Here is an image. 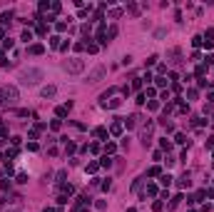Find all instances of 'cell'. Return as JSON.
Wrapping results in <instances>:
<instances>
[{
    "mask_svg": "<svg viewBox=\"0 0 214 212\" xmlns=\"http://www.w3.org/2000/svg\"><path fill=\"white\" fill-rule=\"evenodd\" d=\"M3 97H5V95H3V90H0V102H3Z\"/></svg>",
    "mask_w": 214,
    "mask_h": 212,
    "instance_id": "obj_45",
    "label": "cell"
},
{
    "mask_svg": "<svg viewBox=\"0 0 214 212\" xmlns=\"http://www.w3.org/2000/svg\"><path fill=\"white\" fill-rule=\"evenodd\" d=\"M105 152H107V155H115V152H117V145H115V142H107V145H105Z\"/></svg>",
    "mask_w": 214,
    "mask_h": 212,
    "instance_id": "obj_16",
    "label": "cell"
},
{
    "mask_svg": "<svg viewBox=\"0 0 214 212\" xmlns=\"http://www.w3.org/2000/svg\"><path fill=\"white\" fill-rule=\"evenodd\" d=\"M3 95H5V100H8V102L18 100V87H13V85H8V87H3Z\"/></svg>",
    "mask_w": 214,
    "mask_h": 212,
    "instance_id": "obj_4",
    "label": "cell"
},
{
    "mask_svg": "<svg viewBox=\"0 0 214 212\" xmlns=\"http://www.w3.org/2000/svg\"><path fill=\"white\" fill-rule=\"evenodd\" d=\"M65 70L72 73V75H80L82 70H85V60H82V58H67L65 60Z\"/></svg>",
    "mask_w": 214,
    "mask_h": 212,
    "instance_id": "obj_2",
    "label": "cell"
},
{
    "mask_svg": "<svg viewBox=\"0 0 214 212\" xmlns=\"http://www.w3.org/2000/svg\"><path fill=\"white\" fill-rule=\"evenodd\" d=\"M147 195L154 197V195H157V185H152V182H149V185H147Z\"/></svg>",
    "mask_w": 214,
    "mask_h": 212,
    "instance_id": "obj_29",
    "label": "cell"
},
{
    "mask_svg": "<svg viewBox=\"0 0 214 212\" xmlns=\"http://www.w3.org/2000/svg\"><path fill=\"white\" fill-rule=\"evenodd\" d=\"M144 100H147V95H144V93H140V95H137V100H135V102H137V105H144Z\"/></svg>",
    "mask_w": 214,
    "mask_h": 212,
    "instance_id": "obj_32",
    "label": "cell"
},
{
    "mask_svg": "<svg viewBox=\"0 0 214 212\" xmlns=\"http://www.w3.org/2000/svg\"><path fill=\"white\" fill-rule=\"evenodd\" d=\"M50 47H60V38H57V35H52V38H50Z\"/></svg>",
    "mask_w": 214,
    "mask_h": 212,
    "instance_id": "obj_28",
    "label": "cell"
},
{
    "mask_svg": "<svg viewBox=\"0 0 214 212\" xmlns=\"http://www.w3.org/2000/svg\"><path fill=\"white\" fill-rule=\"evenodd\" d=\"M177 185H179V187H189V175H187V172H184V175H182V177H179V180H177Z\"/></svg>",
    "mask_w": 214,
    "mask_h": 212,
    "instance_id": "obj_10",
    "label": "cell"
},
{
    "mask_svg": "<svg viewBox=\"0 0 214 212\" xmlns=\"http://www.w3.org/2000/svg\"><path fill=\"white\" fill-rule=\"evenodd\" d=\"M97 167H100L97 162H87V172H97Z\"/></svg>",
    "mask_w": 214,
    "mask_h": 212,
    "instance_id": "obj_30",
    "label": "cell"
},
{
    "mask_svg": "<svg viewBox=\"0 0 214 212\" xmlns=\"http://www.w3.org/2000/svg\"><path fill=\"white\" fill-rule=\"evenodd\" d=\"M152 210H154V212H162V210H164V202H162V200H154V202H152Z\"/></svg>",
    "mask_w": 214,
    "mask_h": 212,
    "instance_id": "obj_15",
    "label": "cell"
},
{
    "mask_svg": "<svg viewBox=\"0 0 214 212\" xmlns=\"http://www.w3.org/2000/svg\"><path fill=\"white\" fill-rule=\"evenodd\" d=\"M3 47H5V50H10V47H13V40L5 38V40H3Z\"/></svg>",
    "mask_w": 214,
    "mask_h": 212,
    "instance_id": "obj_39",
    "label": "cell"
},
{
    "mask_svg": "<svg viewBox=\"0 0 214 212\" xmlns=\"http://www.w3.org/2000/svg\"><path fill=\"white\" fill-rule=\"evenodd\" d=\"M179 202H182V195H174V197H172V202H169V207H177Z\"/></svg>",
    "mask_w": 214,
    "mask_h": 212,
    "instance_id": "obj_23",
    "label": "cell"
},
{
    "mask_svg": "<svg viewBox=\"0 0 214 212\" xmlns=\"http://www.w3.org/2000/svg\"><path fill=\"white\" fill-rule=\"evenodd\" d=\"M72 192H75V187H72V185H63V195H65V197H70Z\"/></svg>",
    "mask_w": 214,
    "mask_h": 212,
    "instance_id": "obj_19",
    "label": "cell"
},
{
    "mask_svg": "<svg viewBox=\"0 0 214 212\" xmlns=\"http://www.w3.org/2000/svg\"><path fill=\"white\" fill-rule=\"evenodd\" d=\"M18 182H20V185H25V182H27V175L20 172V175H18Z\"/></svg>",
    "mask_w": 214,
    "mask_h": 212,
    "instance_id": "obj_36",
    "label": "cell"
},
{
    "mask_svg": "<svg viewBox=\"0 0 214 212\" xmlns=\"http://www.w3.org/2000/svg\"><path fill=\"white\" fill-rule=\"evenodd\" d=\"M55 27H57V33H65V30H67V23H57Z\"/></svg>",
    "mask_w": 214,
    "mask_h": 212,
    "instance_id": "obj_37",
    "label": "cell"
},
{
    "mask_svg": "<svg viewBox=\"0 0 214 212\" xmlns=\"http://www.w3.org/2000/svg\"><path fill=\"white\" fill-rule=\"evenodd\" d=\"M212 167H214V165H212Z\"/></svg>",
    "mask_w": 214,
    "mask_h": 212,
    "instance_id": "obj_49",
    "label": "cell"
},
{
    "mask_svg": "<svg viewBox=\"0 0 214 212\" xmlns=\"http://www.w3.org/2000/svg\"><path fill=\"white\" fill-rule=\"evenodd\" d=\"M122 122H112V127H110V132H112V135H122Z\"/></svg>",
    "mask_w": 214,
    "mask_h": 212,
    "instance_id": "obj_8",
    "label": "cell"
},
{
    "mask_svg": "<svg viewBox=\"0 0 214 212\" xmlns=\"http://www.w3.org/2000/svg\"><path fill=\"white\" fill-rule=\"evenodd\" d=\"M55 93H57V87H55V85H45V87L40 90V95H43V97H52Z\"/></svg>",
    "mask_w": 214,
    "mask_h": 212,
    "instance_id": "obj_6",
    "label": "cell"
},
{
    "mask_svg": "<svg viewBox=\"0 0 214 212\" xmlns=\"http://www.w3.org/2000/svg\"><path fill=\"white\" fill-rule=\"evenodd\" d=\"M115 35H117V25H112V27H110V30H107V40H112Z\"/></svg>",
    "mask_w": 214,
    "mask_h": 212,
    "instance_id": "obj_27",
    "label": "cell"
},
{
    "mask_svg": "<svg viewBox=\"0 0 214 212\" xmlns=\"http://www.w3.org/2000/svg\"><path fill=\"white\" fill-rule=\"evenodd\" d=\"M160 145H162V150H167V152L172 150V142H167V137H164V140H162V142H160Z\"/></svg>",
    "mask_w": 214,
    "mask_h": 212,
    "instance_id": "obj_31",
    "label": "cell"
},
{
    "mask_svg": "<svg viewBox=\"0 0 214 212\" xmlns=\"http://www.w3.org/2000/svg\"><path fill=\"white\" fill-rule=\"evenodd\" d=\"M80 212H90V210H80Z\"/></svg>",
    "mask_w": 214,
    "mask_h": 212,
    "instance_id": "obj_46",
    "label": "cell"
},
{
    "mask_svg": "<svg viewBox=\"0 0 214 212\" xmlns=\"http://www.w3.org/2000/svg\"><path fill=\"white\" fill-rule=\"evenodd\" d=\"M13 15H15V13H13V10H8V13H3V18H0V23H3V25H8L10 20H13Z\"/></svg>",
    "mask_w": 214,
    "mask_h": 212,
    "instance_id": "obj_11",
    "label": "cell"
},
{
    "mask_svg": "<svg viewBox=\"0 0 214 212\" xmlns=\"http://www.w3.org/2000/svg\"><path fill=\"white\" fill-rule=\"evenodd\" d=\"M147 107H149V110H160V102H157V100H149Z\"/></svg>",
    "mask_w": 214,
    "mask_h": 212,
    "instance_id": "obj_34",
    "label": "cell"
},
{
    "mask_svg": "<svg viewBox=\"0 0 214 212\" xmlns=\"http://www.w3.org/2000/svg\"><path fill=\"white\" fill-rule=\"evenodd\" d=\"M157 60H160V58H157V55H149V58H147V65H154Z\"/></svg>",
    "mask_w": 214,
    "mask_h": 212,
    "instance_id": "obj_40",
    "label": "cell"
},
{
    "mask_svg": "<svg viewBox=\"0 0 214 212\" xmlns=\"http://www.w3.org/2000/svg\"><path fill=\"white\" fill-rule=\"evenodd\" d=\"M194 73H197L199 77H204V75H207V65H197V70H194Z\"/></svg>",
    "mask_w": 214,
    "mask_h": 212,
    "instance_id": "obj_22",
    "label": "cell"
},
{
    "mask_svg": "<svg viewBox=\"0 0 214 212\" xmlns=\"http://www.w3.org/2000/svg\"><path fill=\"white\" fill-rule=\"evenodd\" d=\"M38 80H43V70H38V67H30V70L20 73V82L23 85H35Z\"/></svg>",
    "mask_w": 214,
    "mask_h": 212,
    "instance_id": "obj_1",
    "label": "cell"
},
{
    "mask_svg": "<svg viewBox=\"0 0 214 212\" xmlns=\"http://www.w3.org/2000/svg\"><path fill=\"white\" fill-rule=\"evenodd\" d=\"M0 160H3V152H0Z\"/></svg>",
    "mask_w": 214,
    "mask_h": 212,
    "instance_id": "obj_47",
    "label": "cell"
},
{
    "mask_svg": "<svg viewBox=\"0 0 214 212\" xmlns=\"http://www.w3.org/2000/svg\"><path fill=\"white\" fill-rule=\"evenodd\" d=\"M160 182H162L164 187H169V185H172V175H162V177H160Z\"/></svg>",
    "mask_w": 214,
    "mask_h": 212,
    "instance_id": "obj_17",
    "label": "cell"
},
{
    "mask_svg": "<svg viewBox=\"0 0 214 212\" xmlns=\"http://www.w3.org/2000/svg\"><path fill=\"white\" fill-rule=\"evenodd\" d=\"M85 47H87V53H90V55H95V53L100 50V45H97V42H85Z\"/></svg>",
    "mask_w": 214,
    "mask_h": 212,
    "instance_id": "obj_9",
    "label": "cell"
},
{
    "mask_svg": "<svg viewBox=\"0 0 214 212\" xmlns=\"http://www.w3.org/2000/svg\"><path fill=\"white\" fill-rule=\"evenodd\" d=\"M202 42H204V38H199V35H194V38H192V45H194V47H199Z\"/></svg>",
    "mask_w": 214,
    "mask_h": 212,
    "instance_id": "obj_25",
    "label": "cell"
},
{
    "mask_svg": "<svg viewBox=\"0 0 214 212\" xmlns=\"http://www.w3.org/2000/svg\"><path fill=\"white\" fill-rule=\"evenodd\" d=\"M100 165H102V167H112V157H107V155H105V157L100 160Z\"/></svg>",
    "mask_w": 214,
    "mask_h": 212,
    "instance_id": "obj_20",
    "label": "cell"
},
{
    "mask_svg": "<svg viewBox=\"0 0 214 212\" xmlns=\"http://www.w3.org/2000/svg\"><path fill=\"white\" fill-rule=\"evenodd\" d=\"M105 73H107V67H105V65H97L92 73L87 75V80H90V82H100L102 77H105Z\"/></svg>",
    "mask_w": 214,
    "mask_h": 212,
    "instance_id": "obj_3",
    "label": "cell"
},
{
    "mask_svg": "<svg viewBox=\"0 0 214 212\" xmlns=\"http://www.w3.org/2000/svg\"><path fill=\"white\" fill-rule=\"evenodd\" d=\"M43 212H55V210H52V207H45V210H43Z\"/></svg>",
    "mask_w": 214,
    "mask_h": 212,
    "instance_id": "obj_43",
    "label": "cell"
},
{
    "mask_svg": "<svg viewBox=\"0 0 214 212\" xmlns=\"http://www.w3.org/2000/svg\"><path fill=\"white\" fill-rule=\"evenodd\" d=\"M212 155H214V150H212Z\"/></svg>",
    "mask_w": 214,
    "mask_h": 212,
    "instance_id": "obj_48",
    "label": "cell"
},
{
    "mask_svg": "<svg viewBox=\"0 0 214 212\" xmlns=\"http://www.w3.org/2000/svg\"><path fill=\"white\" fill-rule=\"evenodd\" d=\"M209 100H212V102H214V93H209Z\"/></svg>",
    "mask_w": 214,
    "mask_h": 212,
    "instance_id": "obj_44",
    "label": "cell"
},
{
    "mask_svg": "<svg viewBox=\"0 0 214 212\" xmlns=\"http://www.w3.org/2000/svg\"><path fill=\"white\" fill-rule=\"evenodd\" d=\"M5 135H8V127H5V125H0V137H5Z\"/></svg>",
    "mask_w": 214,
    "mask_h": 212,
    "instance_id": "obj_42",
    "label": "cell"
},
{
    "mask_svg": "<svg viewBox=\"0 0 214 212\" xmlns=\"http://www.w3.org/2000/svg\"><path fill=\"white\" fill-rule=\"evenodd\" d=\"M95 135H97L100 140H105V137L110 135V132H107V127H97V130H95Z\"/></svg>",
    "mask_w": 214,
    "mask_h": 212,
    "instance_id": "obj_13",
    "label": "cell"
},
{
    "mask_svg": "<svg viewBox=\"0 0 214 212\" xmlns=\"http://www.w3.org/2000/svg\"><path fill=\"white\" fill-rule=\"evenodd\" d=\"M75 150H77V147H75V142H72V140H67V142H65V152H67V155H72Z\"/></svg>",
    "mask_w": 214,
    "mask_h": 212,
    "instance_id": "obj_14",
    "label": "cell"
},
{
    "mask_svg": "<svg viewBox=\"0 0 214 212\" xmlns=\"http://www.w3.org/2000/svg\"><path fill=\"white\" fill-rule=\"evenodd\" d=\"M142 82H144L142 77H135V82H132V90H140V87H142Z\"/></svg>",
    "mask_w": 214,
    "mask_h": 212,
    "instance_id": "obj_26",
    "label": "cell"
},
{
    "mask_svg": "<svg viewBox=\"0 0 214 212\" xmlns=\"http://www.w3.org/2000/svg\"><path fill=\"white\" fill-rule=\"evenodd\" d=\"M60 125H63L60 120H52V122H50V127H52V130H60Z\"/></svg>",
    "mask_w": 214,
    "mask_h": 212,
    "instance_id": "obj_41",
    "label": "cell"
},
{
    "mask_svg": "<svg viewBox=\"0 0 214 212\" xmlns=\"http://www.w3.org/2000/svg\"><path fill=\"white\" fill-rule=\"evenodd\" d=\"M160 172H162V170H160V167H157V165H154V167H152V170H149V177H157V175H160Z\"/></svg>",
    "mask_w": 214,
    "mask_h": 212,
    "instance_id": "obj_33",
    "label": "cell"
},
{
    "mask_svg": "<svg viewBox=\"0 0 214 212\" xmlns=\"http://www.w3.org/2000/svg\"><path fill=\"white\" fill-rule=\"evenodd\" d=\"M110 15H112V18H120L122 10H120V8H112V10H110Z\"/></svg>",
    "mask_w": 214,
    "mask_h": 212,
    "instance_id": "obj_35",
    "label": "cell"
},
{
    "mask_svg": "<svg viewBox=\"0 0 214 212\" xmlns=\"http://www.w3.org/2000/svg\"><path fill=\"white\" fill-rule=\"evenodd\" d=\"M20 40H25V42H30V40H32V33H30V30H23V35H20Z\"/></svg>",
    "mask_w": 214,
    "mask_h": 212,
    "instance_id": "obj_21",
    "label": "cell"
},
{
    "mask_svg": "<svg viewBox=\"0 0 214 212\" xmlns=\"http://www.w3.org/2000/svg\"><path fill=\"white\" fill-rule=\"evenodd\" d=\"M135 125H137V117H135V115H132V117H127V120H125V127H129V130H132V127H135Z\"/></svg>",
    "mask_w": 214,
    "mask_h": 212,
    "instance_id": "obj_18",
    "label": "cell"
},
{
    "mask_svg": "<svg viewBox=\"0 0 214 212\" xmlns=\"http://www.w3.org/2000/svg\"><path fill=\"white\" fill-rule=\"evenodd\" d=\"M154 82H157V87H164V85H167V80H164L162 75H157V77H154Z\"/></svg>",
    "mask_w": 214,
    "mask_h": 212,
    "instance_id": "obj_24",
    "label": "cell"
},
{
    "mask_svg": "<svg viewBox=\"0 0 214 212\" xmlns=\"http://www.w3.org/2000/svg\"><path fill=\"white\" fill-rule=\"evenodd\" d=\"M70 107H72V102H65V105H60V107L55 110V115H57V117H65L67 112H70Z\"/></svg>",
    "mask_w": 214,
    "mask_h": 212,
    "instance_id": "obj_5",
    "label": "cell"
},
{
    "mask_svg": "<svg viewBox=\"0 0 214 212\" xmlns=\"http://www.w3.org/2000/svg\"><path fill=\"white\" fill-rule=\"evenodd\" d=\"M174 142H177V145H184V142H189V140H187L184 132H177V135H174Z\"/></svg>",
    "mask_w": 214,
    "mask_h": 212,
    "instance_id": "obj_12",
    "label": "cell"
},
{
    "mask_svg": "<svg viewBox=\"0 0 214 212\" xmlns=\"http://www.w3.org/2000/svg\"><path fill=\"white\" fill-rule=\"evenodd\" d=\"M57 182H60V185L65 182V170H60V172H57Z\"/></svg>",
    "mask_w": 214,
    "mask_h": 212,
    "instance_id": "obj_38",
    "label": "cell"
},
{
    "mask_svg": "<svg viewBox=\"0 0 214 212\" xmlns=\"http://www.w3.org/2000/svg\"><path fill=\"white\" fill-rule=\"evenodd\" d=\"M43 50H45V45H43V42H32V45H30V53H32V55H40Z\"/></svg>",
    "mask_w": 214,
    "mask_h": 212,
    "instance_id": "obj_7",
    "label": "cell"
}]
</instances>
